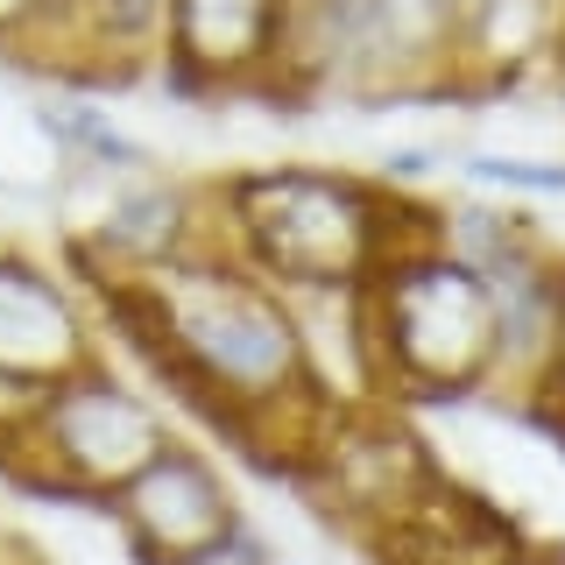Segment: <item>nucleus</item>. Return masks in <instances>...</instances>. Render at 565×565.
Here are the masks:
<instances>
[{
	"label": "nucleus",
	"mask_w": 565,
	"mask_h": 565,
	"mask_svg": "<svg viewBox=\"0 0 565 565\" xmlns=\"http://www.w3.org/2000/svg\"><path fill=\"white\" fill-rule=\"evenodd\" d=\"M99 361V318L50 262L0 247V375L14 382H64L71 367Z\"/></svg>",
	"instance_id": "obj_10"
},
{
	"label": "nucleus",
	"mask_w": 565,
	"mask_h": 565,
	"mask_svg": "<svg viewBox=\"0 0 565 565\" xmlns=\"http://www.w3.org/2000/svg\"><path fill=\"white\" fill-rule=\"evenodd\" d=\"M552 417H558V431H565V388H558V396H552Z\"/></svg>",
	"instance_id": "obj_19"
},
{
	"label": "nucleus",
	"mask_w": 565,
	"mask_h": 565,
	"mask_svg": "<svg viewBox=\"0 0 565 565\" xmlns=\"http://www.w3.org/2000/svg\"><path fill=\"white\" fill-rule=\"evenodd\" d=\"M459 0H282V99H424L452 93Z\"/></svg>",
	"instance_id": "obj_4"
},
{
	"label": "nucleus",
	"mask_w": 565,
	"mask_h": 565,
	"mask_svg": "<svg viewBox=\"0 0 565 565\" xmlns=\"http://www.w3.org/2000/svg\"><path fill=\"white\" fill-rule=\"evenodd\" d=\"M565 0H459L452 85H509L537 57H558Z\"/></svg>",
	"instance_id": "obj_13"
},
{
	"label": "nucleus",
	"mask_w": 565,
	"mask_h": 565,
	"mask_svg": "<svg viewBox=\"0 0 565 565\" xmlns=\"http://www.w3.org/2000/svg\"><path fill=\"white\" fill-rule=\"evenodd\" d=\"M269 565H297V558H282V552H276V558H269Z\"/></svg>",
	"instance_id": "obj_20"
},
{
	"label": "nucleus",
	"mask_w": 565,
	"mask_h": 565,
	"mask_svg": "<svg viewBox=\"0 0 565 565\" xmlns=\"http://www.w3.org/2000/svg\"><path fill=\"white\" fill-rule=\"evenodd\" d=\"M35 403H43V388L35 382H14V375H0V452L22 438V424L35 417Z\"/></svg>",
	"instance_id": "obj_16"
},
{
	"label": "nucleus",
	"mask_w": 565,
	"mask_h": 565,
	"mask_svg": "<svg viewBox=\"0 0 565 565\" xmlns=\"http://www.w3.org/2000/svg\"><path fill=\"white\" fill-rule=\"evenodd\" d=\"M106 516L120 523V537H128V552L141 565H177V558L199 552V544H212L220 530H234L241 502H234V481L220 473V459L184 446V438H170V446L106 502Z\"/></svg>",
	"instance_id": "obj_8"
},
{
	"label": "nucleus",
	"mask_w": 565,
	"mask_h": 565,
	"mask_svg": "<svg viewBox=\"0 0 565 565\" xmlns=\"http://www.w3.org/2000/svg\"><path fill=\"white\" fill-rule=\"evenodd\" d=\"M276 43L282 0H170L156 64L184 93H276Z\"/></svg>",
	"instance_id": "obj_9"
},
{
	"label": "nucleus",
	"mask_w": 565,
	"mask_h": 565,
	"mask_svg": "<svg viewBox=\"0 0 565 565\" xmlns=\"http://www.w3.org/2000/svg\"><path fill=\"white\" fill-rule=\"evenodd\" d=\"M417 234H431V212L403 199L396 177L269 163L212 184V247L311 311L353 305Z\"/></svg>",
	"instance_id": "obj_2"
},
{
	"label": "nucleus",
	"mask_w": 565,
	"mask_h": 565,
	"mask_svg": "<svg viewBox=\"0 0 565 565\" xmlns=\"http://www.w3.org/2000/svg\"><path fill=\"white\" fill-rule=\"evenodd\" d=\"M50 14H57V0H0V50H14V57H22L35 35H43Z\"/></svg>",
	"instance_id": "obj_15"
},
{
	"label": "nucleus",
	"mask_w": 565,
	"mask_h": 565,
	"mask_svg": "<svg viewBox=\"0 0 565 565\" xmlns=\"http://www.w3.org/2000/svg\"><path fill=\"white\" fill-rule=\"evenodd\" d=\"M0 247H8V234H0Z\"/></svg>",
	"instance_id": "obj_22"
},
{
	"label": "nucleus",
	"mask_w": 565,
	"mask_h": 565,
	"mask_svg": "<svg viewBox=\"0 0 565 565\" xmlns=\"http://www.w3.org/2000/svg\"><path fill=\"white\" fill-rule=\"evenodd\" d=\"M269 558H276V544H269L255 523L241 516L234 530H220L212 544H199V552H191V558H177V565H269Z\"/></svg>",
	"instance_id": "obj_14"
},
{
	"label": "nucleus",
	"mask_w": 565,
	"mask_h": 565,
	"mask_svg": "<svg viewBox=\"0 0 565 565\" xmlns=\"http://www.w3.org/2000/svg\"><path fill=\"white\" fill-rule=\"evenodd\" d=\"M361 375L375 396L403 403H467L494 388V311L488 282L459 247L417 234L382 262V276L353 297Z\"/></svg>",
	"instance_id": "obj_3"
},
{
	"label": "nucleus",
	"mask_w": 565,
	"mask_h": 565,
	"mask_svg": "<svg viewBox=\"0 0 565 565\" xmlns=\"http://www.w3.org/2000/svg\"><path fill=\"white\" fill-rule=\"evenodd\" d=\"M558 64H565V43H558Z\"/></svg>",
	"instance_id": "obj_21"
},
{
	"label": "nucleus",
	"mask_w": 565,
	"mask_h": 565,
	"mask_svg": "<svg viewBox=\"0 0 565 565\" xmlns=\"http://www.w3.org/2000/svg\"><path fill=\"white\" fill-rule=\"evenodd\" d=\"M0 565H43V558L29 552V537H22V530H8V523H0Z\"/></svg>",
	"instance_id": "obj_17"
},
{
	"label": "nucleus",
	"mask_w": 565,
	"mask_h": 565,
	"mask_svg": "<svg viewBox=\"0 0 565 565\" xmlns=\"http://www.w3.org/2000/svg\"><path fill=\"white\" fill-rule=\"evenodd\" d=\"M305 473L326 488L332 516H353L367 537L396 530L431 488L424 446L411 431H396L382 411H332L305 452Z\"/></svg>",
	"instance_id": "obj_7"
},
{
	"label": "nucleus",
	"mask_w": 565,
	"mask_h": 565,
	"mask_svg": "<svg viewBox=\"0 0 565 565\" xmlns=\"http://www.w3.org/2000/svg\"><path fill=\"white\" fill-rule=\"evenodd\" d=\"M494 565H565V558H552V552H523V544H516V552L494 558Z\"/></svg>",
	"instance_id": "obj_18"
},
{
	"label": "nucleus",
	"mask_w": 565,
	"mask_h": 565,
	"mask_svg": "<svg viewBox=\"0 0 565 565\" xmlns=\"http://www.w3.org/2000/svg\"><path fill=\"white\" fill-rule=\"evenodd\" d=\"M212 247V191H184V184H128L114 205L99 212V226L85 234V269L93 282H128L149 269Z\"/></svg>",
	"instance_id": "obj_11"
},
{
	"label": "nucleus",
	"mask_w": 565,
	"mask_h": 565,
	"mask_svg": "<svg viewBox=\"0 0 565 565\" xmlns=\"http://www.w3.org/2000/svg\"><path fill=\"white\" fill-rule=\"evenodd\" d=\"M438 241L481 269L494 311V388L502 403L552 411L565 388V255L537 234L530 212L459 205L438 220Z\"/></svg>",
	"instance_id": "obj_6"
},
{
	"label": "nucleus",
	"mask_w": 565,
	"mask_h": 565,
	"mask_svg": "<svg viewBox=\"0 0 565 565\" xmlns=\"http://www.w3.org/2000/svg\"><path fill=\"white\" fill-rule=\"evenodd\" d=\"M99 297L141 361L247 452L276 459V446H290L305 459L318 424L340 411L311 353V318L255 269H241L226 247L99 282Z\"/></svg>",
	"instance_id": "obj_1"
},
{
	"label": "nucleus",
	"mask_w": 565,
	"mask_h": 565,
	"mask_svg": "<svg viewBox=\"0 0 565 565\" xmlns=\"http://www.w3.org/2000/svg\"><path fill=\"white\" fill-rule=\"evenodd\" d=\"M163 14H170V0H57V14L43 22V35H35L22 57L57 64V71L71 64V71L128 78V71L156 64Z\"/></svg>",
	"instance_id": "obj_12"
},
{
	"label": "nucleus",
	"mask_w": 565,
	"mask_h": 565,
	"mask_svg": "<svg viewBox=\"0 0 565 565\" xmlns=\"http://www.w3.org/2000/svg\"><path fill=\"white\" fill-rule=\"evenodd\" d=\"M170 438L177 431H170L163 403L141 396L99 353V361L71 367L64 382L43 388V403L22 424V438L0 452V473L29 494H64V502L106 509Z\"/></svg>",
	"instance_id": "obj_5"
}]
</instances>
